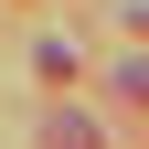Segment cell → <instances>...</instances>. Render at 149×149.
<instances>
[{
	"label": "cell",
	"instance_id": "cell-2",
	"mask_svg": "<svg viewBox=\"0 0 149 149\" xmlns=\"http://www.w3.org/2000/svg\"><path fill=\"white\" fill-rule=\"evenodd\" d=\"M117 96H128V107H149V53H139V64L117 74Z\"/></svg>",
	"mask_w": 149,
	"mask_h": 149
},
{
	"label": "cell",
	"instance_id": "cell-1",
	"mask_svg": "<svg viewBox=\"0 0 149 149\" xmlns=\"http://www.w3.org/2000/svg\"><path fill=\"white\" fill-rule=\"evenodd\" d=\"M53 149H96V128L85 117H53Z\"/></svg>",
	"mask_w": 149,
	"mask_h": 149
}]
</instances>
